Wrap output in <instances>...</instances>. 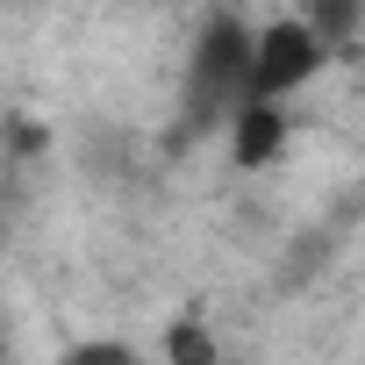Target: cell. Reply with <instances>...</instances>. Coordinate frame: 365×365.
<instances>
[{
    "label": "cell",
    "instance_id": "52a82bcc",
    "mask_svg": "<svg viewBox=\"0 0 365 365\" xmlns=\"http://www.w3.org/2000/svg\"><path fill=\"white\" fill-rule=\"evenodd\" d=\"M36 150H43V129H36V122H22V115H15V158H36Z\"/></svg>",
    "mask_w": 365,
    "mask_h": 365
},
{
    "label": "cell",
    "instance_id": "7a4b0ae2",
    "mask_svg": "<svg viewBox=\"0 0 365 365\" xmlns=\"http://www.w3.org/2000/svg\"><path fill=\"white\" fill-rule=\"evenodd\" d=\"M329 58V43L308 29V22H272L258 29V72H251V101H279L294 93L301 79H315Z\"/></svg>",
    "mask_w": 365,
    "mask_h": 365
},
{
    "label": "cell",
    "instance_id": "5b68a950",
    "mask_svg": "<svg viewBox=\"0 0 365 365\" xmlns=\"http://www.w3.org/2000/svg\"><path fill=\"white\" fill-rule=\"evenodd\" d=\"M165 358H172V365H222V358H215V336H208L201 322H172V329H165Z\"/></svg>",
    "mask_w": 365,
    "mask_h": 365
},
{
    "label": "cell",
    "instance_id": "3957f363",
    "mask_svg": "<svg viewBox=\"0 0 365 365\" xmlns=\"http://www.w3.org/2000/svg\"><path fill=\"white\" fill-rule=\"evenodd\" d=\"M279 150H287V108H279V101H244L237 122H230V158H237L244 172H258V165H272Z\"/></svg>",
    "mask_w": 365,
    "mask_h": 365
},
{
    "label": "cell",
    "instance_id": "277c9868",
    "mask_svg": "<svg viewBox=\"0 0 365 365\" xmlns=\"http://www.w3.org/2000/svg\"><path fill=\"white\" fill-rule=\"evenodd\" d=\"M322 43H351L365 29V0H308V15H301Z\"/></svg>",
    "mask_w": 365,
    "mask_h": 365
},
{
    "label": "cell",
    "instance_id": "8992f818",
    "mask_svg": "<svg viewBox=\"0 0 365 365\" xmlns=\"http://www.w3.org/2000/svg\"><path fill=\"white\" fill-rule=\"evenodd\" d=\"M58 365H143L129 344H79V351H65Z\"/></svg>",
    "mask_w": 365,
    "mask_h": 365
},
{
    "label": "cell",
    "instance_id": "6da1fadb",
    "mask_svg": "<svg viewBox=\"0 0 365 365\" xmlns=\"http://www.w3.org/2000/svg\"><path fill=\"white\" fill-rule=\"evenodd\" d=\"M251 72H258V29H244L237 15H208L187 65V136L208 122H237V108L251 101Z\"/></svg>",
    "mask_w": 365,
    "mask_h": 365
}]
</instances>
